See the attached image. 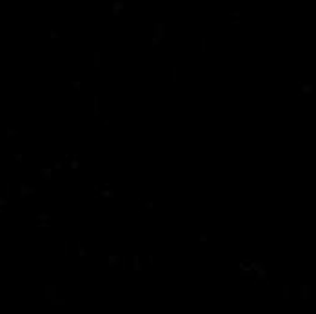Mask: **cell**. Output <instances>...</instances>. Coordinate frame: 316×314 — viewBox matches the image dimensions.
Returning a JSON list of instances; mask_svg holds the SVG:
<instances>
[{
    "mask_svg": "<svg viewBox=\"0 0 316 314\" xmlns=\"http://www.w3.org/2000/svg\"><path fill=\"white\" fill-rule=\"evenodd\" d=\"M93 191L96 193V196H102V198H114V191H113L111 183H96V185H93Z\"/></svg>",
    "mask_w": 316,
    "mask_h": 314,
    "instance_id": "6da1fadb",
    "label": "cell"
},
{
    "mask_svg": "<svg viewBox=\"0 0 316 314\" xmlns=\"http://www.w3.org/2000/svg\"><path fill=\"white\" fill-rule=\"evenodd\" d=\"M36 193V187L29 185V183H18V196L20 198H27V196H33Z\"/></svg>",
    "mask_w": 316,
    "mask_h": 314,
    "instance_id": "7a4b0ae2",
    "label": "cell"
},
{
    "mask_svg": "<svg viewBox=\"0 0 316 314\" xmlns=\"http://www.w3.org/2000/svg\"><path fill=\"white\" fill-rule=\"evenodd\" d=\"M300 87V95H313L314 93V85L311 82H298Z\"/></svg>",
    "mask_w": 316,
    "mask_h": 314,
    "instance_id": "3957f363",
    "label": "cell"
},
{
    "mask_svg": "<svg viewBox=\"0 0 316 314\" xmlns=\"http://www.w3.org/2000/svg\"><path fill=\"white\" fill-rule=\"evenodd\" d=\"M56 291H58V287L55 283H47L45 285V300L51 301L53 298H56Z\"/></svg>",
    "mask_w": 316,
    "mask_h": 314,
    "instance_id": "277c9868",
    "label": "cell"
},
{
    "mask_svg": "<svg viewBox=\"0 0 316 314\" xmlns=\"http://www.w3.org/2000/svg\"><path fill=\"white\" fill-rule=\"evenodd\" d=\"M298 291H300V300H303V301H305V300H309V298H311V285H309V283H302Z\"/></svg>",
    "mask_w": 316,
    "mask_h": 314,
    "instance_id": "5b68a950",
    "label": "cell"
},
{
    "mask_svg": "<svg viewBox=\"0 0 316 314\" xmlns=\"http://www.w3.org/2000/svg\"><path fill=\"white\" fill-rule=\"evenodd\" d=\"M120 262H122V256H120V254H109V256H107V265H109L111 269L118 267Z\"/></svg>",
    "mask_w": 316,
    "mask_h": 314,
    "instance_id": "8992f818",
    "label": "cell"
},
{
    "mask_svg": "<svg viewBox=\"0 0 316 314\" xmlns=\"http://www.w3.org/2000/svg\"><path fill=\"white\" fill-rule=\"evenodd\" d=\"M131 267H133L135 272H140L142 271V262H140V256H138V254H133V258H131Z\"/></svg>",
    "mask_w": 316,
    "mask_h": 314,
    "instance_id": "52a82bcc",
    "label": "cell"
},
{
    "mask_svg": "<svg viewBox=\"0 0 316 314\" xmlns=\"http://www.w3.org/2000/svg\"><path fill=\"white\" fill-rule=\"evenodd\" d=\"M93 116L95 118L100 116V98H98V95L93 96Z\"/></svg>",
    "mask_w": 316,
    "mask_h": 314,
    "instance_id": "ba28073f",
    "label": "cell"
},
{
    "mask_svg": "<svg viewBox=\"0 0 316 314\" xmlns=\"http://www.w3.org/2000/svg\"><path fill=\"white\" fill-rule=\"evenodd\" d=\"M38 175L42 176L44 180H51L53 178V167H40Z\"/></svg>",
    "mask_w": 316,
    "mask_h": 314,
    "instance_id": "9c48e42d",
    "label": "cell"
},
{
    "mask_svg": "<svg viewBox=\"0 0 316 314\" xmlns=\"http://www.w3.org/2000/svg\"><path fill=\"white\" fill-rule=\"evenodd\" d=\"M76 254H78L80 258H87V249L84 247V244H82L80 240L76 242Z\"/></svg>",
    "mask_w": 316,
    "mask_h": 314,
    "instance_id": "30bf717a",
    "label": "cell"
},
{
    "mask_svg": "<svg viewBox=\"0 0 316 314\" xmlns=\"http://www.w3.org/2000/svg\"><path fill=\"white\" fill-rule=\"evenodd\" d=\"M154 36H158L160 40L165 36V26H164V24H156V26H154Z\"/></svg>",
    "mask_w": 316,
    "mask_h": 314,
    "instance_id": "8fae6325",
    "label": "cell"
},
{
    "mask_svg": "<svg viewBox=\"0 0 316 314\" xmlns=\"http://www.w3.org/2000/svg\"><path fill=\"white\" fill-rule=\"evenodd\" d=\"M53 307H64L66 303H67V300H64V298H53L51 301H49Z\"/></svg>",
    "mask_w": 316,
    "mask_h": 314,
    "instance_id": "7c38bea8",
    "label": "cell"
},
{
    "mask_svg": "<svg viewBox=\"0 0 316 314\" xmlns=\"http://www.w3.org/2000/svg\"><path fill=\"white\" fill-rule=\"evenodd\" d=\"M36 220H38V222H49V220H53V218H51L49 212H38V214H36Z\"/></svg>",
    "mask_w": 316,
    "mask_h": 314,
    "instance_id": "4fadbf2b",
    "label": "cell"
},
{
    "mask_svg": "<svg viewBox=\"0 0 316 314\" xmlns=\"http://www.w3.org/2000/svg\"><path fill=\"white\" fill-rule=\"evenodd\" d=\"M100 58H102V55L96 51V53H95V56H93V66H95L96 69H98V67H100V64H102V60H100Z\"/></svg>",
    "mask_w": 316,
    "mask_h": 314,
    "instance_id": "5bb4252c",
    "label": "cell"
},
{
    "mask_svg": "<svg viewBox=\"0 0 316 314\" xmlns=\"http://www.w3.org/2000/svg\"><path fill=\"white\" fill-rule=\"evenodd\" d=\"M5 136H7V138L18 136V131H16V129H13V127H7V129H5Z\"/></svg>",
    "mask_w": 316,
    "mask_h": 314,
    "instance_id": "9a60e30c",
    "label": "cell"
},
{
    "mask_svg": "<svg viewBox=\"0 0 316 314\" xmlns=\"http://www.w3.org/2000/svg\"><path fill=\"white\" fill-rule=\"evenodd\" d=\"M71 85H73V89L82 91V82H80V80H73V82H71Z\"/></svg>",
    "mask_w": 316,
    "mask_h": 314,
    "instance_id": "2e32d148",
    "label": "cell"
},
{
    "mask_svg": "<svg viewBox=\"0 0 316 314\" xmlns=\"http://www.w3.org/2000/svg\"><path fill=\"white\" fill-rule=\"evenodd\" d=\"M36 227H38V229H49L51 223H49V222H36Z\"/></svg>",
    "mask_w": 316,
    "mask_h": 314,
    "instance_id": "e0dca14e",
    "label": "cell"
},
{
    "mask_svg": "<svg viewBox=\"0 0 316 314\" xmlns=\"http://www.w3.org/2000/svg\"><path fill=\"white\" fill-rule=\"evenodd\" d=\"M289 291H291V287L289 285H283V289H281V296H283V300H289Z\"/></svg>",
    "mask_w": 316,
    "mask_h": 314,
    "instance_id": "ac0fdd59",
    "label": "cell"
},
{
    "mask_svg": "<svg viewBox=\"0 0 316 314\" xmlns=\"http://www.w3.org/2000/svg\"><path fill=\"white\" fill-rule=\"evenodd\" d=\"M176 80H178V69H176V67H173V69H171V82L175 84Z\"/></svg>",
    "mask_w": 316,
    "mask_h": 314,
    "instance_id": "d6986e66",
    "label": "cell"
},
{
    "mask_svg": "<svg viewBox=\"0 0 316 314\" xmlns=\"http://www.w3.org/2000/svg\"><path fill=\"white\" fill-rule=\"evenodd\" d=\"M13 158H15V162H18V164H22V162H24V154H22V153H15V154H13Z\"/></svg>",
    "mask_w": 316,
    "mask_h": 314,
    "instance_id": "ffe728a7",
    "label": "cell"
},
{
    "mask_svg": "<svg viewBox=\"0 0 316 314\" xmlns=\"http://www.w3.org/2000/svg\"><path fill=\"white\" fill-rule=\"evenodd\" d=\"M62 167H64V162H62V160H58V162H53V169H55V171H60Z\"/></svg>",
    "mask_w": 316,
    "mask_h": 314,
    "instance_id": "44dd1931",
    "label": "cell"
},
{
    "mask_svg": "<svg viewBox=\"0 0 316 314\" xmlns=\"http://www.w3.org/2000/svg\"><path fill=\"white\" fill-rule=\"evenodd\" d=\"M9 204V198L7 196H0V207H5Z\"/></svg>",
    "mask_w": 316,
    "mask_h": 314,
    "instance_id": "7402d4cb",
    "label": "cell"
},
{
    "mask_svg": "<svg viewBox=\"0 0 316 314\" xmlns=\"http://www.w3.org/2000/svg\"><path fill=\"white\" fill-rule=\"evenodd\" d=\"M69 167H71V169H78V167H80V162H78V158H74V160L71 162Z\"/></svg>",
    "mask_w": 316,
    "mask_h": 314,
    "instance_id": "603a6c76",
    "label": "cell"
},
{
    "mask_svg": "<svg viewBox=\"0 0 316 314\" xmlns=\"http://www.w3.org/2000/svg\"><path fill=\"white\" fill-rule=\"evenodd\" d=\"M143 207H145V209H154V202H151V200H149V202H145V204H143Z\"/></svg>",
    "mask_w": 316,
    "mask_h": 314,
    "instance_id": "cb8c5ba5",
    "label": "cell"
},
{
    "mask_svg": "<svg viewBox=\"0 0 316 314\" xmlns=\"http://www.w3.org/2000/svg\"><path fill=\"white\" fill-rule=\"evenodd\" d=\"M198 240H200L202 244H205V242H207V234H198Z\"/></svg>",
    "mask_w": 316,
    "mask_h": 314,
    "instance_id": "d4e9b609",
    "label": "cell"
},
{
    "mask_svg": "<svg viewBox=\"0 0 316 314\" xmlns=\"http://www.w3.org/2000/svg\"><path fill=\"white\" fill-rule=\"evenodd\" d=\"M147 262H149V265H154V256L149 254V256H147Z\"/></svg>",
    "mask_w": 316,
    "mask_h": 314,
    "instance_id": "484cf974",
    "label": "cell"
},
{
    "mask_svg": "<svg viewBox=\"0 0 316 314\" xmlns=\"http://www.w3.org/2000/svg\"><path fill=\"white\" fill-rule=\"evenodd\" d=\"M200 51L205 53V38H202V45H200Z\"/></svg>",
    "mask_w": 316,
    "mask_h": 314,
    "instance_id": "4316f807",
    "label": "cell"
},
{
    "mask_svg": "<svg viewBox=\"0 0 316 314\" xmlns=\"http://www.w3.org/2000/svg\"><path fill=\"white\" fill-rule=\"evenodd\" d=\"M109 125H111V120H109V118H105V120H104V127H109Z\"/></svg>",
    "mask_w": 316,
    "mask_h": 314,
    "instance_id": "83f0119b",
    "label": "cell"
},
{
    "mask_svg": "<svg viewBox=\"0 0 316 314\" xmlns=\"http://www.w3.org/2000/svg\"><path fill=\"white\" fill-rule=\"evenodd\" d=\"M4 212H5V209H4V207H0V214H4Z\"/></svg>",
    "mask_w": 316,
    "mask_h": 314,
    "instance_id": "f1b7e54d",
    "label": "cell"
}]
</instances>
